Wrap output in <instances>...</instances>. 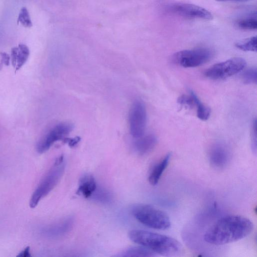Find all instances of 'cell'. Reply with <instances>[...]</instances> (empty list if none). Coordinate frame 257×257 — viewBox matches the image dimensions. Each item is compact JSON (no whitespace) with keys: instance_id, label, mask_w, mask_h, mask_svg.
I'll return each mask as SVG.
<instances>
[{"instance_id":"obj_1","label":"cell","mask_w":257,"mask_h":257,"mask_svg":"<svg viewBox=\"0 0 257 257\" xmlns=\"http://www.w3.org/2000/svg\"><path fill=\"white\" fill-rule=\"evenodd\" d=\"M253 224L248 218L230 215L220 218L205 232L204 240L213 245H223L240 240L252 231Z\"/></svg>"},{"instance_id":"obj_2","label":"cell","mask_w":257,"mask_h":257,"mask_svg":"<svg viewBox=\"0 0 257 257\" xmlns=\"http://www.w3.org/2000/svg\"><path fill=\"white\" fill-rule=\"evenodd\" d=\"M128 236L135 243L151 250L157 254L174 255L181 249V244L177 240L166 235L133 229L129 232Z\"/></svg>"},{"instance_id":"obj_3","label":"cell","mask_w":257,"mask_h":257,"mask_svg":"<svg viewBox=\"0 0 257 257\" xmlns=\"http://www.w3.org/2000/svg\"><path fill=\"white\" fill-rule=\"evenodd\" d=\"M132 214L139 222L151 228L163 230L169 228L171 225L168 214L152 205H136L133 208Z\"/></svg>"},{"instance_id":"obj_4","label":"cell","mask_w":257,"mask_h":257,"mask_svg":"<svg viewBox=\"0 0 257 257\" xmlns=\"http://www.w3.org/2000/svg\"><path fill=\"white\" fill-rule=\"evenodd\" d=\"M65 166L64 158L61 155L56 159L33 193L29 203L31 208H35L39 201L55 187L62 177Z\"/></svg>"},{"instance_id":"obj_5","label":"cell","mask_w":257,"mask_h":257,"mask_svg":"<svg viewBox=\"0 0 257 257\" xmlns=\"http://www.w3.org/2000/svg\"><path fill=\"white\" fill-rule=\"evenodd\" d=\"M213 56L212 51L207 48L184 50L174 54L173 62L185 68L197 67L208 61Z\"/></svg>"},{"instance_id":"obj_6","label":"cell","mask_w":257,"mask_h":257,"mask_svg":"<svg viewBox=\"0 0 257 257\" xmlns=\"http://www.w3.org/2000/svg\"><path fill=\"white\" fill-rule=\"evenodd\" d=\"M246 61L240 57H234L216 63L207 69L204 73L206 77L218 80L229 77L244 69Z\"/></svg>"},{"instance_id":"obj_7","label":"cell","mask_w":257,"mask_h":257,"mask_svg":"<svg viewBox=\"0 0 257 257\" xmlns=\"http://www.w3.org/2000/svg\"><path fill=\"white\" fill-rule=\"evenodd\" d=\"M73 125L68 122L59 123L51 128L38 142L36 150L42 154L59 141H64L66 136L72 130Z\"/></svg>"},{"instance_id":"obj_8","label":"cell","mask_w":257,"mask_h":257,"mask_svg":"<svg viewBox=\"0 0 257 257\" xmlns=\"http://www.w3.org/2000/svg\"><path fill=\"white\" fill-rule=\"evenodd\" d=\"M128 123L131 135L138 138L144 135L147 123V111L145 104L140 100L132 104L128 113Z\"/></svg>"},{"instance_id":"obj_9","label":"cell","mask_w":257,"mask_h":257,"mask_svg":"<svg viewBox=\"0 0 257 257\" xmlns=\"http://www.w3.org/2000/svg\"><path fill=\"white\" fill-rule=\"evenodd\" d=\"M167 11L172 14L189 19H212V14L205 9L187 3H174L168 6Z\"/></svg>"},{"instance_id":"obj_10","label":"cell","mask_w":257,"mask_h":257,"mask_svg":"<svg viewBox=\"0 0 257 257\" xmlns=\"http://www.w3.org/2000/svg\"><path fill=\"white\" fill-rule=\"evenodd\" d=\"M230 155L228 148L223 143H216L209 149L208 159L214 168L223 169L228 164Z\"/></svg>"},{"instance_id":"obj_11","label":"cell","mask_w":257,"mask_h":257,"mask_svg":"<svg viewBox=\"0 0 257 257\" xmlns=\"http://www.w3.org/2000/svg\"><path fill=\"white\" fill-rule=\"evenodd\" d=\"M29 55V49L25 44H20L18 46L12 48V64L16 71L19 70L25 64Z\"/></svg>"},{"instance_id":"obj_12","label":"cell","mask_w":257,"mask_h":257,"mask_svg":"<svg viewBox=\"0 0 257 257\" xmlns=\"http://www.w3.org/2000/svg\"><path fill=\"white\" fill-rule=\"evenodd\" d=\"M137 139L134 148L136 153L140 155H144L150 152L157 142V138L153 134L144 135Z\"/></svg>"},{"instance_id":"obj_13","label":"cell","mask_w":257,"mask_h":257,"mask_svg":"<svg viewBox=\"0 0 257 257\" xmlns=\"http://www.w3.org/2000/svg\"><path fill=\"white\" fill-rule=\"evenodd\" d=\"M171 157V154L169 153L154 166L148 177V181L150 184L155 186L158 183L162 174L168 166Z\"/></svg>"},{"instance_id":"obj_14","label":"cell","mask_w":257,"mask_h":257,"mask_svg":"<svg viewBox=\"0 0 257 257\" xmlns=\"http://www.w3.org/2000/svg\"><path fill=\"white\" fill-rule=\"evenodd\" d=\"M96 189L95 178L91 175H86L81 178L77 193L87 198L91 197Z\"/></svg>"},{"instance_id":"obj_15","label":"cell","mask_w":257,"mask_h":257,"mask_svg":"<svg viewBox=\"0 0 257 257\" xmlns=\"http://www.w3.org/2000/svg\"><path fill=\"white\" fill-rule=\"evenodd\" d=\"M157 255V254L156 253L143 246L129 247L118 255L119 256L141 257H150Z\"/></svg>"},{"instance_id":"obj_16","label":"cell","mask_w":257,"mask_h":257,"mask_svg":"<svg viewBox=\"0 0 257 257\" xmlns=\"http://www.w3.org/2000/svg\"><path fill=\"white\" fill-rule=\"evenodd\" d=\"M194 103L196 108L197 117L202 120H206L209 117L211 110L210 109L205 105L198 98L196 94H194Z\"/></svg>"},{"instance_id":"obj_17","label":"cell","mask_w":257,"mask_h":257,"mask_svg":"<svg viewBox=\"0 0 257 257\" xmlns=\"http://www.w3.org/2000/svg\"><path fill=\"white\" fill-rule=\"evenodd\" d=\"M235 46L244 51L256 52V37L252 36L244 40L237 42Z\"/></svg>"},{"instance_id":"obj_18","label":"cell","mask_w":257,"mask_h":257,"mask_svg":"<svg viewBox=\"0 0 257 257\" xmlns=\"http://www.w3.org/2000/svg\"><path fill=\"white\" fill-rule=\"evenodd\" d=\"M236 25L241 29L253 30L257 28V21L253 17L246 18L237 21Z\"/></svg>"},{"instance_id":"obj_19","label":"cell","mask_w":257,"mask_h":257,"mask_svg":"<svg viewBox=\"0 0 257 257\" xmlns=\"http://www.w3.org/2000/svg\"><path fill=\"white\" fill-rule=\"evenodd\" d=\"M18 22L25 28H31L33 26L29 12L26 7L21 9L19 14Z\"/></svg>"},{"instance_id":"obj_20","label":"cell","mask_w":257,"mask_h":257,"mask_svg":"<svg viewBox=\"0 0 257 257\" xmlns=\"http://www.w3.org/2000/svg\"><path fill=\"white\" fill-rule=\"evenodd\" d=\"M195 93L190 91L189 95L184 94L180 96L178 99V102L183 106L188 108H192L195 106L194 96Z\"/></svg>"},{"instance_id":"obj_21","label":"cell","mask_w":257,"mask_h":257,"mask_svg":"<svg viewBox=\"0 0 257 257\" xmlns=\"http://www.w3.org/2000/svg\"><path fill=\"white\" fill-rule=\"evenodd\" d=\"M256 69L251 68L246 70L242 74V78L243 82L246 84L256 83Z\"/></svg>"},{"instance_id":"obj_22","label":"cell","mask_w":257,"mask_h":257,"mask_svg":"<svg viewBox=\"0 0 257 257\" xmlns=\"http://www.w3.org/2000/svg\"><path fill=\"white\" fill-rule=\"evenodd\" d=\"M256 120L253 122L251 130V149L252 152L256 154Z\"/></svg>"},{"instance_id":"obj_23","label":"cell","mask_w":257,"mask_h":257,"mask_svg":"<svg viewBox=\"0 0 257 257\" xmlns=\"http://www.w3.org/2000/svg\"><path fill=\"white\" fill-rule=\"evenodd\" d=\"M1 61L0 63V69L3 65L8 66L10 63V57L6 52H1Z\"/></svg>"},{"instance_id":"obj_24","label":"cell","mask_w":257,"mask_h":257,"mask_svg":"<svg viewBox=\"0 0 257 257\" xmlns=\"http://www.w3.org/2000/svg\"><path fill=\"white\" fill-rule=\"evenodd\" d=\"M80 138L76 137L73 139L65 138L64 141L67 143L70 146L73 147L80 141Z\"/></svg>"},{"instance_id":"obj_25","label":"cell","mask_w":257,"mask_h":257,"mask_svg":"<svg viewBox=\"0 0 257 257\" xmlns=\"http://www.w3.org/2000/svg\"><path fill=\"white\" fill-rule=\"evenodd\" d=\"M30 247L27 246L23 250L20 252L17 256L21 257H30L31 256V255L30 254Z\"/></svg>"},{"instance_id":"obj_26","label":"cell","mask_w":257,"mask_h":257,"mask_svg":"<svg viewBox=\"0 0 257 257\" xmlns=\"http://www.w3.org/2000/svg\"><path fill=\"white\" fill-rule=\"evenodd\" d=\"M218 2H227V1H233V2H244L249 0H216Z\"/></svg>"}]
</instances>
